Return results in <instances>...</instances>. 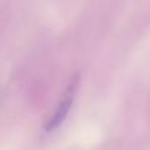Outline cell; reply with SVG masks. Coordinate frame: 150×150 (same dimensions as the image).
Here are the masks:
<instances>
[{"mask_svg": "<svg viewBox=\"0 0 150 150\" xmlns=\"http://www.w3.org/2000/svg\"><path fill=\"white\" fill-rule=\"evenodd\" d=\"M77 88H78V77H74V78L69 81V84L66 86V88H65V91H63V94H62V99H60L59 105L56 106V109L53 110L52 116L49 118V121H47L46 125H44V129H46L47 132L57 129V128L62 125V122L66 119V116H68V113H69V110H71V106H72V103H74Z\"/></svg>", "mask_w": 150, "mask_h": 150, "instance_id": "1", "label": "cell"}]
</instances>
